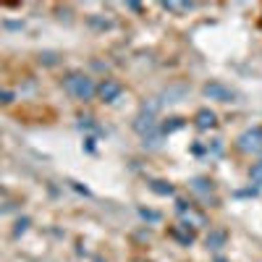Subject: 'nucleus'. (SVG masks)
I'll return each mask as SVG.
<instances>
[{"instance_id": "obj_1", "label": "nucleus", "mask_w": 262, "mask_h": 262, "mask_svg": "<svg viewBox=\"0 0 262 262\" xmlns=\"http://www.w3.org/2000/svg\"><path fill=\"white\" fill-rule=\"evenodd\" d=\"M66 90H69L74 97H79V100H92L95 92H97V86L92 84L90 76H84V74H71L69 79H66Z\"/></svg>"}, {"instance_id": "obj_2", "label": "nucleus", "mask_w": 262, "mask_h": 262, "mask_svg": "<svg viewBox=\"0 0 262 262\" xmlns=\"http://www.w3.org/2000/svg\"><path fill=\"white\" fill-rule=\"evenodd\" d=\"M176 210H179V215H181V226H191L194 231L196 228H202V226H207V217H205V212L202 210H196L194 205H189V202H184V200H179L176 202Z\"/></svg>"}, {"instance_id": "obj_3", "label": "nucleus", "mask_w": 262, "mask_h": 262, "mask_svg": "<svg viewBox=\"0 0 262 262\" xmlns=\"http://www.w3.org/2000/svg\"><path fill=\"white\" fill-rule=\"evenodd\" d=\"M236 142H238V149L242 152H252V155L262 152V126H252V128L242 131V137Z\"/></svg>"}, {"instance_id": "obj_4", "label": "nucleus", "mask_w": 262, "mask_h": 262, "mask_svg": "<svg viewBox=\"0 0 262 262\" xmlns=\"http://www.w3.org/2000/svg\"><path fill=\"white\" fill-rule=\"evenodd\" d=\"M202 95L210 100H217V102H233V97H236V92L231 86H226L223 81H207L202 86Z\"/></svg>"}, {"instance_id": "obj_5", "label": "nucleus", "mask_w": 262, "mask_h": 262, "mask_svg": "<svg viewBox=\"0 0 262 262\" xmlns=\"http://www.w3.org/2000/svg\"><path fill=\"white\" fill-rule=\"evenodd\" d=\"M121 92H123L121 81H116V79H102V81L97 84V92H95V95H100L102 102H116V100L121 97Z\"/></svg>"}, {"instance_id": "obj_6", "label": "nucleus", "mask_w": 262, "mask_h": 262, "mask_svg": "<svg viewBox=\"0 0 262 262\" xmlns=\"http://www.w3.org/2000/svg\"><path fill=\"white\" fill-rule=\"evenodd\" d=\"M226 242H228L226 228H212V231L207 233V238H205V244H207L210 252H221V249L226 247Z\"/></svg>"}, {"instance_id": "obj_7", "label": "nucleus", "mask_w": 262, "mask_h": 262, "mask_svg": "<svg viewBox=\"0 0 262 262\" xmlns=\"http://www.w3.org/2000/svg\"><path fill=\"white\" fill-rule=\"evenodd\" d=\"M134 128L139 131L142 137H147V134H152V131H158L160 126H158L155 116H147V113H139V116H137V121H134Z\"/></svg>"}, {"instance_id": "obj_8", "label": "nucleus", "mask_w": 262, "mask_h": 262, "mask_svg": "<svg viewBox=\"0 0 262 262\" xmlns=\"http://www.w3.org/2000/svg\"><path fill=\"white\" fill-rule=\"evenodd\" d=\"M217 123V116L210 111V107H202V111H196V116H194V126L200 128V131H207V128H212Z\"/></svg>"}, {"instance_id": "obj_9", "label": "nucleus", "mask_w": 262, "mask_h": 262, "mask_svg": "<svg viewBox=\"0 0 262 262\" xmlns=\"http://www.w3.org/2000/svg\"><path fill=\"white\" fill-rule=\"evenodd\" d=\"M170 238H176L181 247H191V242H194V228H189V226H173V228H170Z\"/></svg>"}, {"instance_id": "obj_10", "label": "nucleus", "mask_w": 262, "mask_h": 262, "mask_svg": "<svg viewBox=\"0 0 262 262\" xmlns=\"http://www.w3.org/2000/svg\"><path fill=\"white\" fill-rule=\"evenodd\" d=\"M163 8H165V11H170V13H189V11L194 8V3H179V0H165Z\"/></svg>"}, {"instance_id": "obj_11", "label": "nucleus", "mask_w": 262, "mask_h": 262, "mask_svg": "<svg viewBox=\"0 0 262 262\" xmlns=\"http://www.w3.org/2000/svg\"><path fill=\"white\" fill-rule=\"evenodd\" d=\"M184 126H186V121L179 118V116H176V118H168V121L160 126V134H173V131H179V128H184Z\"/></svg>"}, {"instance_id": "obj_12", "label": "nucleus", "mask_w": 262, "mask_h": 262, "mask_svg": "<svg viewBox=\"0 0 262 262\" xmlns=\"http://www.w3.org/2000/svg\"><path fill=\"white\" fill-rule=\"evenodd\" d=\"M191 189L200 191V194H210V191H212V181H210V179H194V181H191Z\"/></svg>"}, {"instance_id": "obj_13", "label": "nucleus", "mask_w": 262, "mask_h": 262, "mask_svg": "<svg viewBox=\"0 0 262 262\" xmlns=\"http://www.w3.org/2000/svg\"><path fill=\"white\" fill-rule=\"evenodd\" d=\"M149 189L155 191V194H163V196L173 194V186H170L168 181H152V184H149Z\"/></svg>"}, {"instance_id": "obj_14", "label": "nucleus", "mask_w": 262, "mask_h": 262, "mask_svg": "<svg viewBox=\"0 0 262 262\" xmlns=\"http://www.w3.org/2000/svg\"><path fill=\"white\" fill-rule=\"evenodd\" d=\"M139 215L144 217V221H149V223L160 221V212H158V210H147V207H139Z\"/></svg>"}, {"instance_id": "obj_15", "label": "nucleus", "mask_w": 262, "mask_h": 262, "mask_svg": "<svg viewBox=\"0 0 262 262\" xmlns=\"http://www.w3.org/2000/svg\"><path fill=\"white\" fill-rule=\"evenodd\" d=\"M249 179L257 181V184H262V163H254V165L249 168Z\"/></svg>"}, {"instance_id": "obj_16", "label": "nucleus", "mask_w": 262, "mask_h": 262, "mask_svg": "<svg viewBox=\"0 0 262 262\" xmlns=\"http://www.w3.org/2000/svg\"><path fill=\"white\" fill-rule=\"evenodd\" d=\"M215 262H226V259H223V257H217V259H215Z\"/></svg>"}, {"instance_id": "obj_17", "label": "nucleus", "mask_w": 262, "mask_h": 262, "mask_svg": "<svg viewBox=\"0 0 262 262\" xmlns=\"http://www.w3.org/2000/svg\"><path fill=\"white\" fill-rule=\"evenodd\" d=\"M259 163H262V160H259Z\"/></svg>"}]
</instances>
